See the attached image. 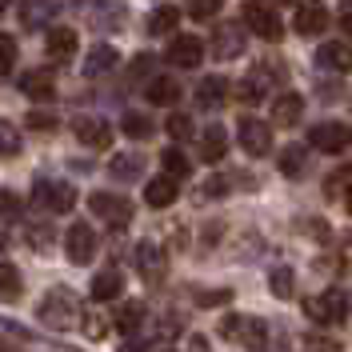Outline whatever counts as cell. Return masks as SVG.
<instances>
[{"label": "cell", "instance_id": "cell-1", "mask_svg": "<svg viewBox=\"0 0 352 352\" xmlns=\"http://www.w3.org/2000/svg\"><path fill=\"white\" fill-rule=\"evenodd\" d=\"M308 144H312L316 153H324V156H340V153H349L352 129L340 124V120H324V124H316V129L308 132Z\"/></svg>", "mask_w": 352, "mask_h": 352}, {"label": "cell", "instance_id": "cell-2", "mask_svg": "<svg viewBox=\"0 0 352 352\" xmlns=\"http://www.w3.org/2000/svg\"><path fill=\"white\" fill-rule=\"evenodd\" d=\"M244 24H248L261 41H280V36H285L280 16H276L272 4H264V0H248V4H244Z\"/></svg>", "mask_w": 352, "mask_h": 352}, {"label": "cell", "instance_id": "cell-3", "mask_svg": "<svg viewBox=\"0 0 352 352\" xmlns=\"http://www.w3.org/2000/svg\"><path fill=\"white\" fill-rule=\"evenodd\" d=\"M305 308H308V316H312L316 324H340V320L349 316V296H344L340 288H329V292L312 296Z\"/></svg>", "mask_w": 352, "mask_h": 352}, {"label": "cell", "instance_id": "cell-4", "mask_svg": "<svg viewBox=\"0 0 352 352\" xmlns=\"http://www.w3.org/2000/svg\"><path fill=\"white\" fill-rule=\"evenodd\" d=\"M220 336H228V340H241L244 349H264V340H268V332H264V320L256 316H228L224 324H220Z\"/></svg>", "mask_w": 352, "mask_h": 352}, {"label": "cell", "instance_id": "cell-5", "mask_svg": "<svg viewBox=\"0 0 352 352\" xmlns=\"http://www.w3.org/2000/svg\"><path fill=\"white\" fill-rule=\"evenodd\" d=\"M236 136H241V148L248 156H264L272 153V124L268 120H256V116H244L236 124Z\"/></svg>", "mask_w": 352, "mask_h": 352}, {"label": "cell", "instance_id": "cell-6", "mask_svg": "<svg viewBox=\"0 0 352 352\" xmlns=\"http://www.w3.org/2000/svg\"><path fill=\"white\" fill-rule=\"evenodd\" d=\"M88 208H92L96 217H104L109 224H116V228L132 220V204L124 197H112V192H92V197H88Z\"/></svg>", "mask_w": 352, "mask_h": 352}, {"label": "cell", "instance_id": "cell-7", "mask_svg": "<svg viewBox=\"0 0 352 352\" xmlns=\"http://www.w3.org/2000/svg\"><path fill=\"white\" fill-rule=\"evenodd\" d=\"M65 248H68V261L72 264H88L96 256V232L88 224H72L65 236Z\"/></svg>", "mask_w": 352, "mask_h": 352}, {"label": "cell", "instance_id": "cell-8", "mask_svg": "<svg viewBox=\"0 0 352 352\" xmlns=\"http://www.w3.org/2000/svg\"><path fill=\"white\" fill-rule=\"evenodd\" d=\"M164 56H168L176 68H197L200 60H204V41H200V36H173Z\"/></svg>", "mask_w": 352, "mask_h": 352}, {"label": "cell", "instance_id": "cell-9", "mask_svg": "<svg viewBox=\"0 0 352 352\" xmlns=\"http://www.w3.org/2000/svg\"><path fill=\"white\" fill-rule=\"evenodd\" d=\"M329 28V8H324V0H300V8H296V32L300 36H316V32H324Z\"/></svg>", "mask_w": 352, "mask_h": 352}, {"label": "cell", "instance_id": "cell-10", "mask_svg": "<svg viewBox=\"0 0 352 352\" xmlns=\"http://www.w3.org/2000/svg\"><path fill=\"white\" fill-rule=\"evenodd\" d=\"M36 200H41L48 212H68L76 204V188L72 184H52V180H41L36 184Z\"/></svg>", "mask_w": 352, "mask_h": 352}, {"label": "cell", "instance_id": "cell-11", "mask_svg": "<svg viewBox=\"0 0 352 352\" xmlns=\"http://www.w3.org/2000/svg\"><path fill=\"white\" fill-rule=\"evenodd\" d=\"M316 65L329 72H352V48L344 41H324L316 48Z\"/></svg>", "mask_w": 352, "mask_h": 352}, {"label": "cell", "instance_id": "cell-12", "mask_svg": "<svg viewBox=\"0 0 352 352\" xmlns=\"http://www.w3.org/2000/svg\"><path fill=\"white\" fill-rule=\"evenodd\" d=\"M212 52L220 60H236L244 52V28L241 24H220L217 36H212Z\"/></svg>", "mask_w": 352, "mask_h": 352}, {"label": "cell", "instance_id": "cell-13", "mask_svg": "<svg viewBox=\"0 0 352 352\" xmlns=\"http://www.w3.org/2000/svg\"><path fill=\"white\" fill-rule=\"evenodd\" d=\"M21 92L32 96V100H52V96H56V76H52L48 68H32V72L21 76Z\"/></svg>", "mask_w": 352, "mask_h": 352}, {"label": "cell", "instance_id": "cell-14", "mask_svg": "<svg viewBox=\"0 0 352 352\" xmlns=\"http://www.w3.org/2000/svg\"><path fill=\"white\" fill-rule=\"evenodd\" d=\"M300 116H305V96H300V92H285V96H276V100H272V124L292 129Z\"/></svg>", "mask_w": 352, "mask_h": 352}, {"label": "cell", "instance_id": "cell-15", "mask_svg": "<svg viewBox=\"0 0 352 352\" xmlns=\"http://www.w3.org/2000/svg\"><path fill=\"white\" fill-rule=\"evenodd\" d=\"M76 136H80V144H88V148H109L112 144V129L104 120H96V116L76 120Z\"/></svg>", "mask_w": 352, "mask_h": 352}, {"label": "cell", "instance_id": "cell-16", "mask_svg": "<svg viewBox=\"0 0 352 352\" xmlns=\"http://www.w3.org/2000/svg\"><path fill=\"white\" fill-rule=\"evenodd\" d=\"M224 153H228V132L220 129V124H208V129L200 132V160L217 164V160H224Z\"/></svg>", "mask_w": 352, "mask_h": 352}, {"label": "cell", "instance_id": "cell-17", "mask_svg": "<svg viewBox=\"0 0 352 352\" xmlns=\"http://www.w3.org/2000/svg\"><path fill=\"white\" fill-rule=\"evenodd\" d=\"M41 316L44 320H56V329H68V324L76 320V305L68 300L65 292H52V296L41 305Z\"/></svg>", "mask_w": 352, "mask_h": 352}, {"label": "cell", "instance_id": "cell-18", "mask_svg": "<svg viewBox=\"0 0 352 352\" xmlns=\"http://www.w3.org/2000/svg\"><path fill=\"white\" fill-rule=\"evenodd\" d=\"M228 100V80L224 76H204L197 85V104L200 109H220Z\"/></svg>", "mask_w": 352, "mask_h": 352}, {"label": "cell", "instance_id": "cell-19", "mask_svg": "<svg viewBox=\"0 0 352 352\" xmlns=\"http://www.w3.org/2000/svg\"><path fill=\"white\" fill-rule=\"evenodd\" d=\"M176 192H180V188H176L173 176H153V180L144 184V200H148V208H168V204L176 200Z\"/></svg>", "mask_w": 352, "mask_h": 352}, {"label": "cell", "instance_id": "cell-20", "mask_svg": "<svg viewBox=\"0 0 352 352\" xmlns=\"http://www.w3.org/2000/svg\"><path fill=\"white\" fill-rule=\"evenodd\" d=\"M144 96H148V104H160V109H168L180 100V85H176L173 76H153L148 85H144Z\"/></svg>", "mask_w": 352, "mask_h": 352}, {"label": "cell", "instance_id": "cell-21", "mask_svg": "<svg viewBox=\"0 0 352 352\" xmlns=\"http://www.w3.org/2000/svg\"><path fill=\"white\" fill-rule=\"evenodd\" d=\"M92 300H116L120 292H124V276L116 272V268H104V272H96L92 276Z\"/></svg>", "mask_w": 352, "mask_h": 352}, {"label": "cell", "instance_id": "cell-22", "mask_svg": "<svg viewBox=\"0 0 352 352\" xmlns=\"http://www.w3.org/2000/svg\"><path fill=\"white\" fill-rule=\"evenodd\" d=\"M112 68H116V48H109V44H96L85 56V76H104Z\"/></svg>", "mask_w": 352, "mask_h": 352}, {"label": "cell", "instance_id": "cell-23", "mask_svg": "<svg viewBox=\"0 0 352 352\" xmlns=\"http://www.w3.org/2000/svg\"><path fill=\"white\" fill-rule=\"evenodd\" d=\"M176 24H180V8H176V4H160V8H153V12H148V32H153V36L173 32Z\"/></svg>", "mask_w": 352, "mask_h": 352}, {"label": "cell", "instance_id": "cell-24", "mask_svg": "<svg viewBox=\"0 0 352 352\" xmlns=\"http://www.w3.org/2000/svg\"><path fill=\"white\" fill-rule=\"evenodd\" d=\"M48 52H52L56 60L76 56V32H72V28H65V24H60V28H52V32H48Z\"/></svg>", "mask_w": 352, "mask_h": 352}, {"label": "cell", "instance_id": "cell-25", "mask_svg": "<svg viewBox=\"0 0 352 352\" xmlns=\"http://www.w3.org/2000/svg\"><path fill=\"white\" fill-rule=\"evenodd\" d=\"M140 320H144V305H140V300H129V305L116 308V320H112V324H116L120 332H136Z\"/></svg>", "mask_w": 352, "mask_h": 352}, {"label": "cell", "instance_id": "cell-26", "mask_svg": "<svg viewBox=\"0 0 352 352\" xmlns=\"http://www.w3.org/2000/svg\"><path fill=\"white\" fill-rule=\"evenodd\" d=\"M136 261H140V272H144V276H156V272L164 268V252H160L153 241H144L136 248Z\"/></svg>", "mask_w": 352, "mask_h": 352}, {"label": "cell", "instance_id": "cell-27", "mask_svg": "<svg viewBox=\"0 0 352 352\" xmlns=\"http://www.w3.org/2000/svg\"><path fill=\"white\" fill-rule=\"evenodd\" d=\"M308 168V153L300 148V144H288L285 153H280V173L285 176H305Z\"/></svg>", "mask_w": 352, "mask_h": 352}, {"label": "cell", "instance_id": "cell-28", "mask_svg": "<svg viewBox=\"0 0 352 352\" xmlns=\"http://www.w3.org/2000/svg\"><path fill=\"white\" fill-rule=\"evenodd\" d=\"M160 164H164V176H173V180H184V176L192 173V164H188V156L180 153V148H168V153L160 156Z\"/></svg>", "mask_w": 352, "mask_h": 352}, {"label": "cell", "instance_id": "cell-29", "mask_svg": "<svg viewBox=\"0 0 352 352\" xmlns=\"http://www.w3.org/2000/svg\"><path fill=\"white\" fill-rule=\"evenodd\" d=\"M120 129H124V136H132V140H144V136H153V120H148L144 112H129V116L120 120Z\"/></svg>", "mask_w": 352, "mask_h": 352}, {"label": "cell", "instance_id": "cell-30", "mask_svg": "<svg viewBox=\"0 0 352 352\" xmlns=\"http://www.w3.org/2000/svg\"><path fill=\"white\" fill-rule=\"evenodd\" d=\"M264 92H268L264 72H252V76H244V80H241V100H244V104H256Z\"/></svg>", "mask_w": 352, "mask_h": 352}, {"label": "cell", "instance_id": "cell-31", "mask_svg": "<svg viewBox=\"0 0 352 352\" xmlns=\"http://www.w3.org/2000/svg\"><path fill=\"white\" fill-rule=\"evenodd\" d=\"M140 173H144V160L140 156H116L112 160V176L116 180H136Z\"/></svg>", "mask_w": 352, "mask_h": 352}, {"label": "cell", "instance_id": "cell-32", "mask_svg": "<svg viewBox=\"0 0 352 352\" xmlns=\"http://www.w3.org/2000/svg\"><path fill=\"white\" fill-rule=\"evenodd\" d=\"M268 285H272V296L288 300V296H292V288H296V280H292V268H272Z\"/></svg>", "mask_w": 352, "mask_h": 352}, {"label": "cell", "instance_id": "cell-33", "mask_svg": "<svg viewBox=\"0 0 352 352\" xmlns=\"http://www.w3.org/2000/svg\"><path fill=\"white\" fill-rule=\"evenodd\" d=\"M16 292H21V272L12 264H0V296L4 300H16Z\"/></svg>", "mask_w": 352, "mask_h": 352}, {"label": "cell", "instance_id": "cell-34", "mask_svg": "<svg viewBox=\"0 0 352 352\" xmlns=\"http://www.w3.org/2000/svg\"><path fill=\"white\" fill-rule=\"evenodd\" d=\"M164 129H168V136H173V140H188V136H192V120H188L184 112H173Z\"/></svg>", "mask_w": 352, "mask_h": 352}, {"label": "cell", "instance_id": "cell-35", "mask_svg": "<svg viewBox=\"0 0 352 352\" xmlns=\"http://www.w3.org/2000/svg\"><path fill=\"white\" fill-rule=\"evenodd\" d=\"M12 65H16V41L0 32V76H8V72H12Z\"/></svg>", "mask_w": 352, "mask_h": 352}, {"label": "cell", "instance_id": "cell-36", "mask_svg": "<svg viewBox=\"0 0 352 352\" xmlns=\"http://www.w3.org/2000/svg\"><path fill=\"white\" fill-rule=\"evenodd\" d=\"M220 4L224 0H188V16H197V21H208V16H217Z\"/></svg>", "mask_w": 352, "mask_h": 352}, {"label": "cell", "instance_id": "cell-37", "mask_svg": "<svg viewBox=\"0 0 352 352\" xmlns=\"http://www.w3.org/2000/svg\"><path fill=\"white\" fill-rule=\"evenodd\" d=\"M16 148H21V136H16V129L0 120V156H12Z\"/></svg>", "mask_w": 352, "mask_h": 352}, {"label": "cell", "instance_id": "cell-38", "mask_svg": "<svg viewBox=\"0 0 352 352\" xmlns=\"http://www.w3.org/2000/svg\"><path fill=\"white\" fill-rule=\"evenodd\" d=\"M228 300H232V292H228V288H212V292H200V296H197L200 308H217V305H228Z\"/></svg>", "mask_w": 352, "mask_h": 352}, {"label": "cell", "instance_id": "cell-39", "mask_svg": "<svg viewBox=\"0 0 352 352\" xmlns=\"http://www.w3.org/2000/svg\"><path fill=\"white\" fill-rule=\"evenodd\" d=\"M24 124L36 129V132H48V129H56V116H48V112H32V116H24Z\"/></svg>", "mask_w": 352, "mask_h": 352}, {"label": "cell", "instance_id": "cell-40", "mask_svg": "<svg viewBox=\"0 0 352 352\" xmlns=\"http://www.w3.org/2000/svg\"><path fill=\"white\" fill-rule=\"evenodd\" d=\"M0 212H4V217H12V212H21V200L12 197L8 188H0Z\"/></svg>", "mask_w": 352, "mask_h": 352}, {"label": "cell", "instance_id": "cell-41", "mask_svg": "<svg viewBox=\"0 0 352 352\" xmlns=\"http://www.w3.org/2000/svg\"><path fill=\"white\" fill-rule=\"evenodd\" d=\"M224 192H228V180H224V176L204 180V197H224Z\"/></svg>", "mask_w": 352, "mask_h": 352}, {"label": "cell", "instance_id": "cell-42", "mask_svg": "<svg viewBox=\"0 0 352 352\" xmlns=\"http://www.w3.org/2000/svg\"><path fill=\"white\" fill-rule=\"evenodd\" d=\"M85 332H88V336H92V340H100V336H104V320L88 312V316H85Z\"/></svg>", "mask_w": 352, "mask_h": 352}, {"label": "cell", "instance_id": "cell-43", "mask_svg": "<svg viewBox=\"0 0 352 352\" xmlns=\"http://www.w3.org/2000/svg\"><path fill=\"white\" fill-rule=\"evenodd\" d=\"M340 28L352 36V0H344V8H340Z\"/></svg>", "mask_w": 352, "mask_h": 352}, {"label": "cell", "instance_id": "cell-44", "mask_svg": "<svg viewBox=\"0 0 352 352\" xmlns=\"http://www.w3.org/2000/svg\"><path fill=\"white\" fill-rule=\"evenodd\" d=\"M344 204H349V212H352V180H349V192H344Z\"/></svg>", "mask_w": 352, "mask_h": 352}, {"label": "cell", "instance_id": "cell-45", "mask_svg": "<svg viewBox=\"0 0 352 352\" xmlns=\"http://www.w3.org/2000/svg\"><path fill=\"white\" fill-rule=\"evenodd\" d=\"M4 244H8V236H4V232H0V252H4Z\"/></svg>", "mask_w": 352, "mask_h": 352}, {"label": "cell", "instance_id": "cell-46", "mask_svg": "<svg viewBox=\"0 0 352 352\" xmlns=\"http://www.w3.org/2000/svg\"><path fill=\"white\" fill-rule=\"evenodd\" d=\"M4 8H8V0H0V12H4Z\"/></svg>", "mask_w": 352, "mask_h": 352}, {"label": "cell", "instance_id": "cell-47", "mask_svg": "<svg viewBox=\"0 0 352 352\" xmlns=\"http://www.w3.org/2000/svg\"><path fill=\"white\" fill-rule=\"evenodd\" d=\"M276 4H292V0H276Z\"/></svg>", "mask_w": 352, "mask_h": 352}]
</instances>
